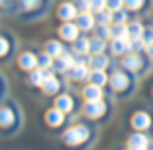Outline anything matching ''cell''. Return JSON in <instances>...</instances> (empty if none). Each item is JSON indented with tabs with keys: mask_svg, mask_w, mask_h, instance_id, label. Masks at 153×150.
I'll return each mask as SVG.
<instances>
[{
	"mask_svg": "<svg viewBox=\"0 0 153 150\" xmlns=\"http://www.w3.org/2000/svg\"><path fill=\"white\" fill-rule=\"evenodd\" d=\"M16 123V115H14V109L10 105H4L0 107V127L2 128H10Z\"/></svg>",
	"mask_w": 153,
	"mask_h": 150,
	"instance_id": "9c48e42d",
	"label": "cell"
},
{
	"mask_svg": "<svg viewBox=\"0 0 153 150\" xmlns=\"http://www.w3.org/2000/svg\"><path fill=\"white\" fill-rule=\"evenodd\" d=\"M126 20H128V14L124 12V10H116V12H114V22L126 24Z\"/></svg>",
	"mask_w": 153,
	"mask_h": 150,
	"instance_id": "e575fe53",
	"label": "cell"
},
{
	"mask_svg": "<svg viewBox=\"0 0 153 150\" xmlns=\"http://www.w3.org/2000/svg\"><path fill=\"white\" fill-rule=\"evenodd\" d=\"M18 63H20V67H22L24 71H32V69L37 67V55L32 54V51H24V54L20 55Z\"/></svg>",
	"mask_w": 153,
	"mask_h": 150,
	"instance_id": "7c38bea8",
	"label": "cell"
},
{
	"mask_svg": "<svg viewBox=\"0 0 153 150\" xmlns=\"http://www.w3.org/2000/svg\"><path fill=\"white\" fill-rule=\"evenodd\" d=\"M45 121H47L49 127H61L63 121H65V113L55 107L53 111H47V113H45Z\"/></svg>",
	"mask_w": 153,
	"mask_h": 150,
	"instance_id": "2e32d148",
	"label": "cell"
},
{
	"mask_svg": "<svg viewBox=\"0 0 153 150\" xmlns=\"http://www.w3.org/2000/svg\"><path fill=\"white\" fill-rule=\"evenodd\" d=\"M106 8H110L112 12L124 8V0H106Z\"/></svg>",
	"mask_w": 153,
	"mask_h": 150,
	"instance_id": "4dcf8cb0",
	"label": "cell"
},
{
	"mask_svg": "<svg viewBox=\"0 0 153 150\" xmlns=\"http://www.w3.org/2000/svg\"><path fill=\"white\" fill-rule=\"evenodd\" d=\"M67 75H69V79H73V81H82V79H88L90 71L86 69L85 63H75V65H73V67L67 71Z\"/></svg>",
	"mask_w": 153,
	"mask_h": 150,
	"instance_id": "8fae6325",
	"label": "cell"
},
{
	"mask_svg": "<svg viewBox=\"0 0 153 150\" xmlns=\"http://www.w3.org/2000/svg\"><path fill=\"white\" fill-rule=\"evenodd\" d=\"M88 136H90V128L85 127V124H76V127H71L63 132L61 140L67 146H81Z\"/></svg>",
	"mask_w": 153,
	"mask_h": 150,
	"instance_id": "6da1fadb",
	"label": "cell"
},
{
	"mask_svg": "<svg viewBox=\"0 0 153 150\" xmlns=\"http://www.w3.org/2000/svg\"><path fill=\"white\" fill-rule=\"evenodd\" d=\"M88 81L94 83V85H106V81H108V75H106V71L104 69H92L88 75Z\"/></svg>",
	"mask_w": 153,
	"mask_h": 150,
	"instance_id": "44dd1931",
	"label": "cell"
},
{
	"mask_svg": "<svg viewBox=\"0 0 153 150\" xmlns=\"http://www.w3.org/2000/svg\"><path fill=\"white\" fill-rule=\"evenodd\" d=\"M106 8V0H90V10L92 12H100Z\"/></svg>",
	"mask_w": 153,
	"mask_h": 150,
	"instance_id": "1f68e13d",
	"label": "cell"
},
{
	"mask_svg": "<svg viewBox=\"0 0 153 150\" xmlns=\"http://www.w3.org/2000/svg\"><path fill=\"white\" fill-rule=\"evenodd\" d=\"M147 55L153 59V41H151V44H147Z\"/></svg>",
	"mask_w": 153,
	"mask_h": 150,
	"instance_id": "8d00e7d4",
	"label": "cell"
},
{
	"mask_svg": "<svg viewBox=\"0 0 153 150\" xmlns=\"http://www.w3.org/2000/svg\"><path fill=\"white\" fill-rule=\"evenodd\" d=\"M96 36L102 38V40H108V38H112V28H108V24H98Z\"/></svg>",
	"mask_w": 153,
	"mask_h": 150,
	"instance_id": "f1b7e54d",
	"label": "cell"
},
{
	"mask_svg": "<svg viewBox=\"0 0 153 150\" xmlns=\"http://www.w3.org/2000/svg\"><path fill=\"white\" fill-rule=\"evenodd\" d=\"M45 51H47V54H51L53 57H57V55L65 54L63 44H61V41H47V44H45Z\"/></svg>",
	"mask_w": 153,
	"mask_h": 150,
	"instance_id": "cb8c5ba5",
	"label": "cell"
},
{
	"mask_svg": "<svg viewBox=\"0 0 153 150\" xmlns=\"http://www.w3.org/2000/svg\"><path fill=\"white\" fill-rule=\"evenodd\" d=\"M57 16L63 20V22H71L73 18L79 16V8H76V4H73V2H63L57 10Z\"/></svg>",
	"mask_w": 153,
	"mask_h": 150,
	"instance_id": "52a82bcc",
	"label": "cell"
},
{
	"mask_svg": "<svg viewBox=\"0 0 153 150\" xmlns=\"http://www.w3.org/2000/svg\"><path fill=\"white\" fill-rule=\"evenodd\" d=\"M110 83H112V89H114V91L122 93V91H126L128 87L131 85V79L128 77V73H124V71H116L112 77H110Z\"/></svg>",
	"mask_w": 153,
	"mask_h": 150,
	"instance_id": "277c9868",
	"label": "cell"
},
{
	"mask_svg": "<svg viewBox=\"0 0 153 150\" xmlns=\"http://www.w3.org/2000/svg\"><path fill=\"white\" fill-rule=\"evenodd\" d=\"M41 4V0H20V8L22 10H36Z\"/></svg>",
	"mask_w": 153,
	"mask_h": 150,
	"instance_id": "f546056e",
	"label": "cell"
},
{
	"mask_svg": "<svg viewBox=\"0 0 153 150\" xmlns=\"http://www.w3.org/2000/svg\"><path fill=\"white\" fill-rule=\"evenodd\" d=\"M94 20L96 18H92V14H90V12H81L79 16H76V26L81 28L82 32H88V30L94 28Z\"/></svg>",
	"mask_w": 153,
	"mask_h": 150,
	"instance_id": "9a60e30c",
	"label": "cell"
},
{
	"mask_svg": "<svg viewBox=\"0 0 153 150\" xmlns=\"http://www.w3.org/2000/svg\"><path fill=\"white\" fill-rule=\"evenodd\" d=\"M45 77H47V71H45L43 67H36V69H32L30 71V83L32 85H43V81H45Z\"/></svg>",
	"mask_w": 153,
	"mask_h": 150,
	"instance_id": "7402d4cb",
	"label": "cell"
},
{
	"mask_svg": "<svg viewBox=\"0 0 153 150\" xmlns=\"http://www.w3.org/2000/svg\"><path fill=\"white\" fill-rule=\"evenodd\" d=\"M124 6L130 10H140L143 6V0H124Z\"/></svg>",
	"mask_w": 153,
	"mask_h": 150,
	"instance_id": "d6a6232c",
	"label": "cell"
},
{
	"mask_svg": "<svg viewBox=\"0 0 153 150\" xmlns=\"http://www.w3.org/2000/svg\"><path fill=\"white\" fill-rule=\"evenodd\" d=\"M96 22L98 24H112L114 22V12L110 8H104L100 12H96Z\"/></svg>",
	"mask_w": 153,
	"mask_h": 150,
	"instance_id": "603a6c76",
	"label": "cell"
},
{
	"mask_svg": "<svg viewBox=\"0 0 153 150\" xmlns=\"http://www.w3.org/2000/svg\"><path fill=\"white\" fill-rule=\"evenodd\" d=\"M106 50V40L96 36L94 40H90V54H104Z\"/></svg>",
	"mask_w": 153,
	"mask_h": 150,
	"instance_id": "484cf974",
	"label": "cell"
},
{
	"mask_svg": "<svg viewBox=\"0 0 153 150\" xmlns=\"http://www.w3.org/2000/svg\"><path fill=\"white\" fill-rule=\"evenodd\" d=\"M8 50H10V44H8V40H6L4 36H0V57H4V55L8 54Z\"/></svg>",
	"mask_w": 153,
	"mask_h": 150,
	"instance_id": "836d02e7",
	"label": "cell"
},
{
	"mask_svg": "<svg viewBox=\"0 0 153 150\" xmlns=\"http://www.w3.org/2000/svg\"><path fill=\"white\" fill-rule=\"evenodd\" d=\"M41 89H43L45 95H55V93L59 91V81H57V77H55L53 73L47 71V77H45V81H43V85H41Z\"/></svg>",
	"mask_w": 153,
	"mask_h": 150,
	"instance_id": "e0dca14e",
	"label": "cell"
},
{
	"mask_svg": "<svg viewBox=\"0 0 153 150\" xmlns=\"http://www.w3.org/2000/svg\"><path fill=\"white\" fill-rule=\"evenodd\" d=\"M108 63H110V59L106 57L104 54H92V55H90V59H88V65L92 69H106V67H108Z\"/></svg>",
	"mask_w": 153,
	"mask_h": 150,
	"instance_id": "d6986e66",
	"label": "cell"
},
{
	"mask_svg": "<svg viewBox=\"0 0 153 150\" xmlns=\"http://www.w3.org/2000/svg\"><path fill=\"white\" fill-rule=\"evenodd\" d=\"M55 107L67 115V113H71V111H73V107H75V101H73L71 95H59L57 99H55Z\"/></svg>",
	"mask_w": 153,
	"mask_h": 150,
	"instance_id": "ac0fdd59",
	"label": "cell"
},
{
	"mask_svg": "<svg viewBox=\"0 0 153 150\" xmlns=\"http://www.w3.org/2000/svg\"><path fill=\"white\" fill-rule=\"evenodd\" d=\"M82 97H85V101H100L102 99V87L90 83L82 89Z\"/></svg>",
	"mask_w": 153,
	"mask_h": 150,
	"instance_id": "5bb4252c",
	"label": "cell"
},
{
	"mask_svg": "<svg viewBox=\"0 0 153 150\" xmlns=\"http://www.w3.org/2000/svg\"><path fill=\"white\" fill-rule=\"evenodd\" d=\"M37 65H39V67H43V69L51 67V65H53V55L47 54V51L39 54V55H37Z\"/></svg>",
	"mask_w": 153,
	"mask_h": 150,
	"instance_id": "83f0119b",
	"label": "cell"
},
{
	"mask_svg": "<svg viewBox=\"0 0 153 150\" xmlns=\"http://www.w3.org/2000/svg\"><path fill=\"white\" fill-rule=\"evenodd\" d=\"M110 50H112L114 55H126V54H130V51H131L130 38H112Z\"/></svg>",
	"mask_w": 153,
	"mask_h": 150,
	"instance_id": "8992f818",
	"label": "cell"
},
{
	"mask_svg": "<svg viewBox=\"0 0 153 150\" xmlns=\"http://www.w3.org/2000/svg\"><path fill=\"white\" fill-rule=\"evenodd\" d=\"M122 65L128 69V71H141L143 69V59H141V55L137 54V51H130V54L124 55V59H122Z\"/></svg>",
	"mask_w": 153,
	"mask_h": 150,
	"instance_id": "7a4b0ae2",
	"label": "cell"
},
{
	"mask_svg": "<svg viewBox=\"0 0 153 150\" xmlns=\"http://www.w3.org/2000/svg\"><path fill=\"white\" fill-rule=\"evenodd\" d=\"M106 113V103H104L102 99L100 101H86L85 105V115L90 118H98L102 117V115Z\"/></svg>",
	"mask_w": 153,
	"mask_h": 150,
	"instance_id": "3957f363",
	"label": "cell"
},
{
	"mask_svg": "<svg viewBox=\"0 0 153 150\" xmlns=\"http://www.w3.org/2000/svg\"><path fill=\"white\" fill-rule=\"evenodd\" d=\"M131 124H134V128H137V130H145V128L151 127V117H149L147 113H143V111H140V113L134 115Z\"/></svg>",
	"mask_w": 153,
	"mask_h": 150,
	"instance_id": "4fadbf2b",
	"label": "cell"
},
{
	"mask_svg": "<svg viewBox=\"0 0 153 150\" xmlns=\"http://www.w3.org/2000/svg\"><path fill=\"white\" fill-rule=\"evenodd\" d=\"M73 65H75V59H73L69 54H61V55L55 57V61H53L51 67H53V71H57V73H67Z\"/></svg>",
	"mask_w": 153,
	"mask_h": 150,
	"instance_id": "5b68a950",
	"label": "cell"
},
{
	"mask_svg": "<svg viewBox=\"0 0 153 150\" xmlns=\"http://www.w3.org/2000/svg\"><path fill=\"white\" fill-rule=\"evenodd\" d=\"M4 2H6V0H0V4H4Z\"/></svg>",
	"mask_w": 153,
	"mask_h": 150,
	"instance_id": "74e56055",
	"label": "cell"
},
{
	"mask_svg": "<svg viewBox=\"0 0 153 150\" xmlns=\"http://www.w3.org/2000/svg\"><path fill=\"white\" fill-rule=\"evenodd\" d=\"M112 38H130V32H128L126 24L114 22V26H112Z\"/></svg>",
	"mask_w": 153,
	"mask_h": 150,
	"instance_id": "4316f807",
	"label": "cell"
},
{
	"mask_svg": "<svg viewBox=\"0 0 153 150\" xmlns=\"http://www.w3.org/2000/svg\"><path fill=\"white\" fill-rule=\"evenodd\" d=\"M128 32H130V38H143L145 28L141 22H131L128 24Z\"/></svg>",
	"mask_w": 153,
	"mask_h": 150,
	"instance_id": "d4e9b609",
	"label": "cell"
},
{
	"mask_svg": "<svg viewBox=\"0 0 153 150\" xmlns=\"http://www.w3.org/2000/svg\"><path fill=\"white\" fill-rule=\"evenodd\" d=\"M143 40L147 41V44H151V41H153V26L145 28V32H143Z\"/></svg>",
	"mask_w": 153,
	"mask_h": 150,
	"instance_id": "d590c367",
	"label": "cell"
},
{
	"mask_svg": "<svg viewBox=\"0 0 153 150\" xmlns=\"http://www.w3.org/2000/svg\"><path fill=\"white\" fill-rule=\"evenodd\" d=\"M79 30H81V28L76 26V24L65 22L63 26L59 28V36L63 38V40H67V41H75L76 38H79Z\"/></svg>",
	"mask_w": 153,
	"mask_h": 150,
	"instance_id": "ba28073f",
	"label": "cell"
},
{
	"mask_svg": "<svg viewBox=\"0 0 153 150\" xmlns=\"http://www.w3.org/2000/svg\"><path fill=\"white\" fill-rule=\"evenodd\" d=\"M149 146V136L143 134V132H134L130 138H128V148L134 150V148H147Z\"/></svg>",
	"mask_w": 153,
	"mask_h": 150,
	"instance_id": "30bf717a",
	"label": "cell"
},
{
	"mask_svg": "<svg viewBox=\"0 0 153 150\" xmlns=\"http://www.w3.org/2000/svg\"><path fill=\"white\" fill-rule=\"evenodd\" d=\"M73 51L75 54H90V40L88 38H76L73 41Z\"/></svg>",
	"mask_w": 153,
	"mask_h": 150,
	"instance_id": "ffe728a7",
	"label": "cell"
}]
</instances>
